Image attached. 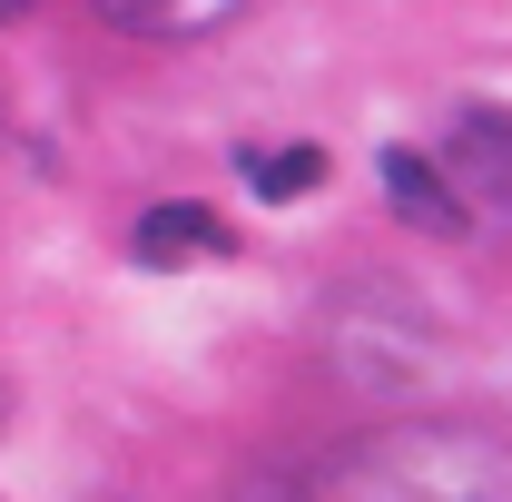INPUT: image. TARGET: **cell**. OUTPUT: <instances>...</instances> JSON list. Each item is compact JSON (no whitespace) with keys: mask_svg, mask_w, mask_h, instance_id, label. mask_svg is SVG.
I'll return each mask as SVG.
<instances>
[{"mask_svg":"<svg viewBox=\"0 0 512 502\" xmlns=\"http://www.w3.org/2000/svg\"><path fill=\"white\" fill-rule=\"evenodd\" d=\"M316 502H512V434L473 414H404L316 473Z\"/></svg>","mask_w":512,"mask_h":502,"instance_id":"obj_1","label":"cell"},{"mask_svg":"<svg viewBox=\"0 0 512 502\" xmlns=\"http://www.w3.org/2000/svg\"><path fill=\"white\" fill-rule=\"evenodd\" d=\"M434 168L463 207V237H512V109H453Z\"/></svg>","mask_w":512,"mask_h":502,"instance_id":"obj_2","label":"cell"},{"mask_svg":"<svg viewBox=\"0 0 512 502\" xmlns=\"http://www.w3.org/2000/svg\"><path fill=\"white\" fill-rule=\"evenodd\" d=\"M109 30H128V40H158V50H188V40H217V30H237L247 10H266V0H89Z\"/></svg>","mask_w":512,"mask_h":502,"instance_id":"obj_3","label":"cell"},{"mask_svg":"<svg viewBox=\"0 0 512 502\" xmlns=\"http://www.w3.org/2000/svg\"><path fill=\"white\" fill-rule=\"evenodd\" d=\"M384 197L424 227V237H463V207H453V188H444V168L434 158H414V148H384Z\"/></svg>","mask_w":512,"mask_h":502,"instance_id":"obj_4","label":"cell"},{"mask_svg":"<svg viewBox=\"0 0 512 502\" xmlns=\"http://www.w3.org/2000/svg\"><path fill=\"white\" fill-rule=\"evenodd\" d=\"M237 247V227L217 217V207H148L138 217V256L148 266H178V256H227Z\"/></svg>","mask_w":512,"mask_h":502,"instance_id":"obj_5","label":"cell"},{"mask_svg":"<svg viewBox=\"0 0 512 502\" xmlns=\"http://www.w3.org/2000/svg\"><path fill=\"white\" fill-rule=\"evenodd\" d=\"M325 178V148H247V188L256 197H306Z\"/></svg>","mask_w":512,"mask_h":502,"instance_id":"obj_6","label":"cell"},{"mask_svg":"<svg viewBox=\"0 0 512 502\" xmlns=\"http://www.w3.org/2000/svg\"><path fill=\"white\" fill-rule=\"evenodd\" d=\"M20 10H30V0H0V20H20Z\"/></svg>","mask_w":512,"mask_h":502,"instance_id":"obj_7","label":"cell"}]
</instances>
